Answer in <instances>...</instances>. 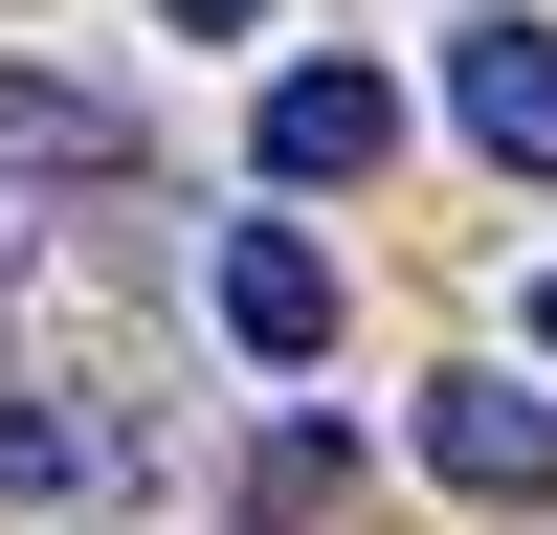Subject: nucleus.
I'll return each mask as SVG.
<instances>
[{
    "mask_svg": "<svg viewBox=\"0 0 557 535\" xmlns=\"http://www.w3.org/2000/svg\"><path fill=\"white\" fill-rule=\"evenodd\" d=\"M157 23H201V45H223V23H268V0H157Z\"/></svg>",
    "mask_w": 557,
    "mask_h": 535,
    "instance_id": "8",
    "label": "nucleus"
},
{
    "mask_svg": "<svg viewBox=\"0 0 557 535\" xmlns=\"http://www.w3.org/2000/svg\"><path fill=\"white\" fill-rule=\"evenodd\" d=\"M380 157H401V89L380 67H268V178H290V201H357Z\"/></svg>",
    "mask_w": 557,
    "mask_h": 535,
    "instance_id": "1",
    "label": "nucleus"
},
{
    "mask_svg": "<svg viewBox=\"0 0 557 535\" xmlns=\"http://www.w3.org/2000/svg\"><path fill=\"white\" fill-rule=\"evenodd\" d=\"M335 490H357V424H268L246 446V513H335Z\"/></svg>",
    "mask_w": 557,
    "mask_h": 535,
    "instance_id": "6",
    "label": "nucleus"
},
{
    "mask_svg": "<svg viewBox=\"0 0 557 535\" xmlns=\"http://www.w3.org/2000/svg\"><path fill=\"white\" fill-rule=\"evenodd\" d=\"M223 335H246L268 380H312V357H335V246H312V223H223Z\"/></svg>",
    "mask_w": 557,
    "mask_h": 535,
    "instance_id": "3",
    "label": "nucleus"
},
{
    "mask_svg": "<svg viewBox=\"0 0 557 535\" xmlns=\"http://www.w3.org/2000/svg\"><path fill=\"white\" fill-rule=\"evenodd\" d=\"M446 112H469V157L557 178V23H469L446 45Z\"/></svg>",
    "mask_w": 557,
    "mask_h": 535,
    "instance_id": "4",
    "label": "nucleus"
},
{
    "mask_svg": "<svg viewBox=\"0 0 557 535\" xmlns=\"http://www.w3.org/2000/svg\"><path fill=\"white\" fill-rule=\"evenodd\" d=\"M0 178H134V112L67 67H0Z\"/></svg>",
    "mask_w": 557,
    "mask_h": 535,
    "instance_id": "5",
    "label": "nucleus"
},
{
    "mask_svg": "<svg viewBox=\"0 0 557 535\" xmlns=\"http://www.w3.org/2000/svg\"><path fill=\"white\" fill-rule=\"evenodd\" d=\"M67 469H112V446H89L67 401H0V490H67Z\"/></svg>",
    "mask_w": 557,
    "mask_h": 535,
    "instance_id": "7",
    "label": "nucleus"
},
{
    "mask_svg": "<svg viewBox=\"0 0 557 535\" xmlns=\"http://www.w3.org/2000/svg\"><path fill=\"white\" fill-rule=\"evenodd\" d=\"M424 469L491 490V513H557V401L535 380H424Z\"/></svg>",
    "mask_w": 557,
    "mask_h": 535,
    "instance_id": "2",
    "label": "nucleus"
},
{
    "mask_svg": "<svg viewBox=\"0 0 557 535\" xmlns=\"http://www.w3.org/2000/svg\"><path fill=\"white\" fill-rule=\"evenodd\" d=\"M535 357H557V290H535Z\"/></svg>",
    "mask_w": 557,
    "mask_h": 535,
    "instance_id": "9",
    "label": "nucleus"
}]
</instances>
